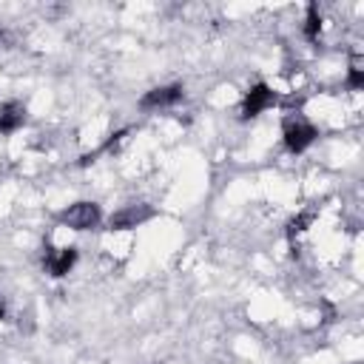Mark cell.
<instances>
[{
    "label": "cell",
    "instance_id": "cell-9",
    "mask_svg": "<svg viewBox=\"0 0 364 364\" xmlns=\"http://www.w3.org/2000/svg\"><path fill=\"white\" fill-rule=\"evenodd\" d=\"M347 85H350L353 91H358V88H364V68H361V63H358V60H353V63H350V74H347Z\"/></svg>",
    "mask_w": 364,
    "mask_h": 364
},
{
    "label": "cell",
    "instance_id": "cell-10",
    "mask_svg": "<svg viewBox=\"0 0 364 364\" xmlns=\"http://www.w3.org/2000/svg\"><path fill=\"white\" fill-rule=\"evenodd\" d=\"M310 219H313V213H299V216H293V219H290V225H287V233H290V236L301 233V230H304V225H310Z\"/></svg>",
    "mask_w": 364,
    "mask_h": 364
},
{
    "label": "cell",
    "instance_id": "cell-11",
    "mask_svg": "<svg viewBox=\"0 0 364 364\" xmlns=\"http://www.w3.org/2000/svg\"><path fill=\"white\" fill-rule=\"evenodd\" d=\"M0 318H3V304H0Z\"/></svg>",
    "mask_w": 364,
    "mask_h": 364
},
{
    "label": "cell",
    "instance_id": "cell-3",
    "mask_svg": "<svg viewBox=\"0 0 364 364\" xmlns=\"http://www.w3.org/2000/svg\"><path fill=\"white\" fill-rule=\"evenodd\" d=\"M282 136H284V148H287L290 154H301L304 148H310V145L316 142L318 131H316L310 122H304V119H284Z\"/></svg>",
    "mask_w": 364,
    "mask_h": 364
},
{
    "label": "cell",
    "instance_id": "cell-7",
    "mask_svg": "<svg viewBox=\"0 0 364 364\" xmlns=\"http://www.w3.org/2000/svg\"><path fill=\"white\" fill-rule=\"evenodd\" d=\"M26 125V105L11 100L6 105H0V134H14L17 128Z\"/></svg>",
    "mask_w": 364,
    "mask_h": 364
},
{
    "label": "cell",
    "instance_id": "cell-6",
    "mask_svg": "<svg viewBox=\"0 0 364 364\" xmlns=\"http://www.w3.org/2000/svg\"><path fill=\"white\" fill-rule=\"evenodd\" d=\"M46 270L54 276V279H60V276H65L74 264H77V247H63V250H57V253H46Z\"/></svg>",
    "mask_w": 364,
    "mask_h": 364
},
{
    "label": "cell",
    "instance_id": "cell-4",
    "mask_svg": "<svg viewBox=\"0 0 364 364\" xmlns=\"http://www.w3.org/2000/svg\"><path fill=\"white\" fill-rule=\"evenodd\" d=\"M270 105H276V91L267 85V82H256L245 100H242V119H253L259 117L262 111H267Z\"/></svg>",
    "mask_w": 364,
    "mask_h": 364
},
{
    "label": "cell",
    "instance_id": "cell-1",
    "mask_svg": "<svg viewBox=\"0 0 364 364\" xmlns=\"http://www.w3.org/2000/svg\"><path fill=\"white\" fill-rule=\"evenodd\" d=\"M57 222L60 225H65V228H71V230H88V228H97L100 222H102V210H100V205L97 202H74V205H68L60 216H57Z\"/></svg>",
    "mask_w": 364,
    "mask_h": 364
},
{
    "label": "cell",
    "instance_id": "cell-5",
    "mask_svg": "<svg viewBox=\"0 0 364 364\" xmlns=\"http://www.w3.org/2000/svg\"><path fill=\"white\" fill-rule=\"evenodd\" d=\"M182 94H185V88H182L179 82H173V85H159V88H151V91L139 100V108H145V111L171 108V105H176V102L182 100Z\"/></svg>",
    "mask_w": 364,
    "mask_h": 364
},
{
    "label": "cell",
    "instance_id": "cell-8",
    "mask_svg": "<svg viewBox=\"0 0 364 364\" xmlns=\"http://www.w3.org/2000/svg\"><path fill=\"white\" fill-rule=\"evenodd\" d=\"M318 31H321V14H318V6L310 3L307 6V17H304V37L307 40H318Z\"/></svg>",
    "mask_w": 364,
    "mask_h": 364
},
{
    "label": "cell",
    "instance_id": "cell-2",
    "mask_svg": "<svg viewBox=\"0 0 364 364\" xmlns=\"http://www.w3.org/2000/svg\"><path fill=\"white\" fill-rule=\"evenodd\" d=\"M154 208L145 205V202H134V205H125L119 208L117 213L108 216V230H131V228H139L142 222L154 219Z\"/></svg>",
    "mask_w": 364,
    "mask_h": 364
}]
</instances>
